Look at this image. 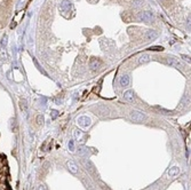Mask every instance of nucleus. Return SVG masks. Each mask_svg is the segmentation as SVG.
<instances>
[{"instance_id":"f257e3e1","label":"nucleus","mask_w":191,"mask_h":190,"mask_svg":"<svg viewBox=\"0 0 191 190\" xmlns=\"http://www.w3.org/2000/svg\"><path fill=\"white\" fill-rule=\"evenodd\" d=\"M129 116H131V119L134 120L135 123H143L146 119V116L140 110H133L131 111Z\"/></svg>"},{"instance_id":"f03ea898","label":"nucleus","mask_w":191,"mask_h":190,"mask_svg":"<svg viewBox=\"0 0 191 190\" xmlns=\"http://www.w3.org/2000/svg\"><path fill=\"white\" fill-rule=\"evenodd\" d=\"M94 111L96 112V115L101 116V117H106V116H110V113H111L110 108L106 105H97L94 108Z\"/></svg>"},{"instance_id":"7ed1b4c3","label":"nucleus","mask_w":191,"mask_h":190,"mask_svg":"<svg viewBox=\"0 0 191 190\" xmlns=\"http://www.w3.org/2000/svg\"><path fill=\"white\" fill-rule=\"evenodd\" d=\"M139 19L143 22H146V23H150L153 21V14L151 11H142L139 14Z\"/></svg>"},{"instance_id":"20e7f679","label":"nucleus","mask_w":191,"mask_h":190,"mask_svg":"<svg viewBox=\"0 0 191 190\" xmlns=\"http://www.w3.org/2000/svg\"><path fill=\"white\" fill-rule=\"evenodd\" d=\"M77 123L80 127H84V128H86V127L90 126V124H92V120H90L89 117H87V116H81V117H79L78 119H77Z\"/></svg>"},{"instance_id":"39448f33","label":"nucleus","mask_w":191,"mask_h":190,"mask_svg":"<svg viewBox=\"0 0 191 190\" xmlns=\"http://www.w3.org/2000/svg\"><path fill=\"white\" fill-rule=\"evenodd\" d=\"M60 9H61V11L63 13L64 15H65V13H69V11L71 10V2H70V1H67V0H64L63 2L61 4Z\"/></svg>"},{"instance_id":"423d86ee","label":"nucleus","mask_w":191,"mask_h":190,"mask_svg":"<svg viewBox=\"0 0 191 190\" xmlns=\"http://www.w3.org/2000/svg\"><path fill=\"white\" fill-rule=\"evenodd\" d=\"M167 63H168L171 67L176 68V69H181V68H182V64L180 63V61L174 59V57H168V59H167Z\"/></svg>"},{"instance_id":"0eeeda50","label":"nucleus","mask_w":191,"mask_h":190,"mask_svg":"<svg viewBox=\"0 0 191 190\" xmlns=\"http://www.w3.org/2000/svg\"><path fill=\"white\" fill-rule=\"evenodd\" d=\"M124 99H125V101H127V102H134L135 101L134 92H133L132 90H126V92L124 93Z\"/></svg>"},{"instance_id":"6e6552de","label":"nucleus","mask_w":191,"mask_h":190,"mask_svg":"<svg viewBox=\"0 0 191 190\" xmlns=\"http://www.w3.org/2000/svg\"><path fill=\"white\" fill-rule=\"evenodd\" d=\"M119 82H120V85L124 86V87L128 86V85H129V82H131L129 76H128V75H123L121 77H120V79H119Z\"/></svg>"},{"instance_id":"1a4fd4ad","label":"nucleus","mask_w":191,"mask_h":190,"mask_svg":"<svg viewBox=\"0 0 191 190\" xmlns=\"http://www.w3.org/2000/svg\"><path fill=\"white\" fill-rule=\"evenodd\" d=\"M67 168H69V171L71 172V173H73V174H77L78 173V166L73 163V161H67Z\"/></svg>"},{"instance_id":"9d476101","label":"nucleus","mask_w":191,"mask_h":190,"mask_svg":"<svg viewBox=\"0 0 191 190\" xmlns=\"http://www.w3.org/2000/svg\"><path fill=\"white\" fill-rule=\"evenodd\" d=\"M158 37V33L156 32V31L153 30H150L146 32L145 34V38H146V41H151V40H154L156 38Z\"/></svg>"},{"instance_id":"9b49d317","label":"nucleus","mask_w":191,"mask_h":190,"mask_svg":"<svg viewBox=\"0 0 191 190\" xmlns=\"http://www.w3.org/2000/svg\"><path fill=\"white\" fill-rule=\"evenodd\" d=\"M101 65H102L101 61H98V60H93L92 61V63H90V68H92V70L93 71L98 70V69L101 68Z\"/></svg>"},{"instance_id":"f8f14e48","label":"nucleus","mask_w":191,"mask_h":190,"mask_svg":"<svg viewBox=\"0 0 191 190\" xmlns=\"http://www.w3.org/2000/svg\"><path fill=\"white\" fill-rule=\"evenodd\" d=\"M179 173H180V168L177 167V166H174V167H172L168 171V176H169V178H173V176L177 175Z\"/></svg>"},{"instance_id":"ddd939ff","label":"nucleus","mask_w":191,"mask_h":190,"mask_svg":"<svg viewBox=\"0 0 191 190\" xmlns=\"http://www.w3.org/2000/svg\"><path fill=\"white\" fill-rule=\"evenodd\" d=\"M89 153V149L88 148H80L78 150V156H87Z\"/></svg>"},{"instance_id":"4468645a","label":"nucleus","mask_w":191,"mask_h":190,"mask_svg":"<svg viewBox=\"0 0 191 190\" xmlns=\"http://www.w3.org/2000/svg\"><path fill=\"white\" fill-rule=\"evenodd\" d=\"M149 60H150L149 55H146V54H143V55L140 56L139 62H140V63H146V62H149Z\"/></svg>"},{"instance_id":"2eb2a0df","label":"nucleus","mask_w":191,"mask_h":190,"mask_svg":"<svg viewBox=\"0 0 191 190\" xmlns=\"http://www.w3.org/2000/svg\"><path fill=\"white\" fill-rule=\"evenodd\" d=\"M23 15H24V11H19V14L14 17V22H15V24L16 23H19L21 20H22V17H23Z\"/></svg>"},{"instance_id":"dca6fc26","label":"nucleus","mask_w":191,"mask_h":190,"mask_svg":"<svg viewBox=\"0 0 191 190\" xmlns=\"http://www.w3.org/2000/svg\"><path fill=\"white\" fill-rule=\"evenodd\" d=\"M37 123H38V125H41V124L44 123V117H42V115H39L37 117Z\"/></svg>"},{"instance_id":"f3484780","label":"nucleus","mask_w":191,"mask_h":190,"mask_svg":"<svg viewBox=\"0 0 191 190\" xmlns=\"http://www.w3.org/2000/svg\"><path fill=\"white\" fill-rule=\"evenodd\" d=\"M69 149H70V151H75V142L72 140L69 142Z\"/></svg>"},{"instance_id":"a211bd4d","label":"nucleus","mask_w":191,"mask_h":190,"mask_svg":"<svg viewBox=\"0 0 191 190\" xmlns=\"http://www.w3.org/2000/svg\"><path fill=\"white\" fill-rule=\"evenodd\" d=\"M75 136H76L77 139L80 138V136H81V132H80L79 130H75Z\"/></svg>"},{"instance_id":"6ab92c4d","label":"nucleus","mask_w":191,"mask_h":190,"mask_svg":"<svg viewBox=\"0 0 191 190\" xmlns=\"http://www.w3.org/2000/svg\"><path fill=\"white\" fill-rule=\"evenodd\" d=\"M150 49H151V50H162L164 48H162V47H159V46H156V47H151Z\"/></svg>"},{"instance_id":"aec40b11","label":"nucleus","mask_w":191,"mask_h":190,"mask_svg":"<svg viewBox=\"0 0 191 190\" xmlns=\"http://www.w3.org/2000/svg\"><path fill=\"white\" fill-rule=\"evenodd\" d=\"M57 116H58V112H57L56 110H53V111H52V117H53V118H56Z\"/></svg>"},{"instance_id":"412c9836","label":"nucleus","mask_w":191,"mask_h":190,"mask_svg":"<svg viewBox=\"0 0 191 190\" xmlns=\"http://www.w3.org/2000/svg\"><path fill=\"white\" fill-rule=\"evenodd\" d=\"M39 190H47V188H46V186H44V184H41V186L39 187Z\"/></svg>"},{"instance_id":"4be33fe9","label":"nucleus","mask_w":191,"mask_h":190,"mask_svg":"<svg viewBox=\"0 0 191 190\" xmlns=\"http://www.w3.org/2000/svg\"><path fill=\"white\" fill-rule=\"evenodd\" d=\"M183 57H184V60H187V61H190V60H189V59H190V57H188L187 55H183Z\"/></svg>"}]
</instances>
